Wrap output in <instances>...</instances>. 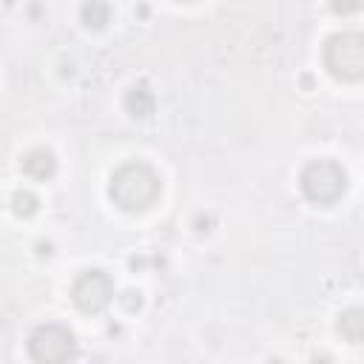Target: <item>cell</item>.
Returning <instances> with one entry per match:
<instances>
[{
	"mask_svg": "<svg viewBox=\"0 0 364 364\" xmlns=\"http://www.w3.org/2000/svg\"><path fill=\"white\" fill-rule=\"evenodd\" d=\"M162 193V179L159 173L145 165V162H125L114 171L111 182H108V196L114 199L117 208L128 210V213H139L148 210Z\"/></svg>",
	"mask_w": 364,
	"mask_h": 364,
	"instance_id": "obj_1",
	"label": "cell"
},
{
	"mask_svg": "<svg viewBox=\"0 0 364 364\" xmlns=\"http://www.w3.org/2000/svg\"><path fill=\"white\" fill-rule=\"evenodd\" d=\"M324 65L336 80L355 82L364 77V37L358 31H338L324 43Z\"/></svg>",
	"mask_w": 364,
	"mask_h": 364,
	"instance_id": "obj_2",
	"label": "cell"
},
{
	"mask_svg": "<svg viewBox=\"0 0 364 364\" xmlns=\"http://www.w3.org/2000/svg\"><path fill=\"white\" fill-rule=\"evenodd\" d=\"M299 185H301V193L313 205H333L347 191V173L333 159H313L304 165Z\"/></svg>",
	"mask_w": 364,
	"mask_h": 364,
	"instance_id": "obj_3",
	"label": "cell"
},
{
	"mask_svg": "<svg viewBox=\"0 0 364 364\" xmlns=\"http://www.w3.org/2000/svg\"><path fill=\"white\" fill-rule=\"evenodd\" d=\"M77 353V341L63 324H40L28 336V355L37 364H68Z\"/></svg>",
	"mask_w": 364,
	"mask_h": 364,
	"instance_id": "obj_4",
	"label": "cell"
},
{
	"mask_svg": "<svg viewBox=\"0 0 364 364\" xmlns=\"http://www.w3.org/2000/svg\"><path fill=\"white\" fill-rule=\"evenodd\" d=\"M71 299L82 313H100L114 299V282L102 270H82L71 284Z\"/></svg>",
	"mask_w": 364,
	"mask_h": 364,
	"instance_id": "obj_5",
	"label": "cell"
},
{
	"mask_svg": "<svg viewBox=\"0 0 364 364\" xmlns=\"http://www.w3.org/2000/svg\"><path fill=\"white\" fill-rule=\"evenodd\" d=\"M23 171L31 179H48L57 171V159H54V154L48 148H34V151H28L23 156Z\"/></svg>",
	"mask_w": 364,
	"mask_h": 364,
	"instance_id": "obj_6",
	"label": "cell"
},
{
	"mask_svg": "<svg viewBox=\"0 0 364 364\" xmlns=\"http://www.w3.org/2000/svg\"><path fill=\"white\" fill-rule=\"evenodd\" d=\"M122 102H125V111H128L131 117H148V114H154V105H156L154 91H151L148 85H134V88H128Z\"/></svg>",
	"mask_w": 364,
	"mask_h": 364,
	"instance_id": "obj_7",
	"label": "cell"
},
{
	"mask_svg": "<svg viewBox=\"0 0 364 364\" xmlns=\"http://www.w3.org/2000/svg\"><path fill=\"white\" fill-rule=\"evenodd\" d=\"M338 330H341V336H344L350 344H358L361 336H364V313H361L358 307L344 310L341 318H338Z\"/></svg>",
	"mask_w": 364,
	"mask_h": 364,
	"instance_id": "obj_8",
	"label": "cell"
},
{
	"mask_svg": "<svg viewBox=\"0 0 364 364\" xmlns=\"http://www.w3.org/2000/svg\"><path fill=\"white\" fill-rule=\"evenodd\" d=\"M80 17H82V23L88 28H102L108 23V17H111V9L105 3H85L80 9Z\"/></svg>",
	"mask_w": 364,
	"mask_h": 364,
	"instance_id": "obj_9",
	"label": "cell"
},
{
	"mask_svg": "<svg viewBox=\"0 0 364 364\" xmlns=\"http://www.w3.org/2000/svg\"><path fill=\"white\" fill-rule=\"evenodd\" d=\"M37 205H40V199L31 191H17L14 199H11V208H14L17 216H34L37 213Z\"/></svg>",
	"mask_w": 364,
	"mask_h": 364,
	"instance_id": "obj_10",
	"label": "cell"
}]
</instances>
